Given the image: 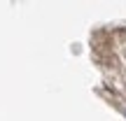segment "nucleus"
<instances>
[{"mask_svg":"<svg viewBox=\"0 0 126 121\" xmlns=\"http://www.w3.org/2000/svg\"><path fill=\"white\" fill-rule=\"evenodd\" d=\"M124 117H126V109H124Z\"/></svg>","mask_w":126,"mask_h":121,"instance_id":"nucleus-1","label":"nucleus"}]
</instances>
